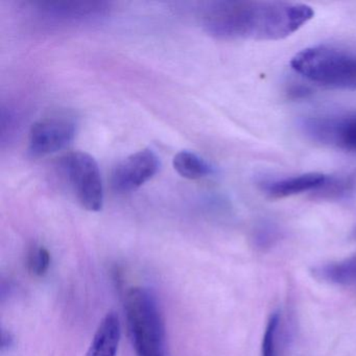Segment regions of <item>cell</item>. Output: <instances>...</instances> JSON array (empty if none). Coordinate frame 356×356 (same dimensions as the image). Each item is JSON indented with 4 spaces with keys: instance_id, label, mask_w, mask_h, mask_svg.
<instances>
[{
    "instance_id": "4",
    "label": "cell",
    "mask_w": 356,
    "mask_h": 356,
    "mask_svg": "<svg viewBox=\"0 0 356 356\" xmlns=\"http://www.w3.org/2000/svg\"><path fill=\"white\" fill-rule=\"evenodd\" d=\"M63 168L81 205L88 211H101L104 186L97 160L84 152H74L66 156Z\"/></svg>"
},
{
    "instance_id": "9",
    "label": "cell",
    "mask_w": 356,
    "mask_h": 356,
    "mask_svg": "<svg viewBox=\"0 0 356 356\" xmlns=\"http://www.w3.org/2000/svg\"><path fill=\"white\" fill-rule=\"evenodd\" d=\"M328 177L321 172H306L286 178L275 179L261 183V189L272 199H284L307 191H318Z\"/></svg>"
},
{
    "instance_id": "14",
    "label": "cell",
    "mask_w": 356,
    "mask_h": 356,
    "mask_svg": "<svg viewBox=\"0 0 356 356\" xmlns=\"http://www.w3.org/2000/svg\"><path fill=\"white\" fill-rule=\"evenodd\" d=\"M280 326V312L270 314L266 323L261 343V356H278V334Z\"/></svg>"
},
{
    "instance_id": "16",
    "label": "cell",
    "mask_w": 356,
    "mask_h": 356,
    "mask_svg": "<svg viewBox=\"0 0 356 356\" xmlns=\"http://www.w3.org/2000/svg\"><path fill=\"white\" fill-rule=\"evenodd\" d=\"M352 185H353V181L350 178H331V177H328L324 186L316 193H318L321 197L334 199V197H341V195L348 193L351 189Z\"/></svg>"
},
{
    "instance_id": "6",
    "label": "cell",
    "mask_w": 356,
    "mask_h": 356,
    "mask_svg": "<svg viewBox=\"0 0 356 356\" xmlns=\"http://www.w3.org/2000/svg\"><path fill=\"white\" fill-rule=\"evenodd\" d=\"M109 5L103 1H49L37 3V13L51 26H78L105 17Z\"/></svg>"
},
{
    "instance_id": "8",
    "label": "cell",
    "mask_w": 356,
    "mask_h": 356,
    "mask_svg": "<svg viewBox=\"0 0 356 356\" xmlns=\"http://www.w3.org/2000/svg\"><path fill=\"white\" fill-rule=\"evenodd\" d=\"M159 168L157 154L149 149H141L114 168L111 175L112 188L118 193H133L153 179Z\"/></svg>"
},
{
    "instance_id": "5",
    "label": "cell",
    "mask_w": 356,
    "mask_h": 356,
    "mask_svg": "<svg viewBox=\"0 0 356 356\" xmlns=\"http://www.w3.org/2000/svg\"><path fill=\"white\" fill-rule=\"evenodd\" d=\"M76 124L68 116L44 118L33 124L29 134V152L45 157L66 149L74 141Z\"/></svg>"
},
{
    "instance_id": "13",
    "label": "cell",
    "mask_w": 356,
    "mask_h": 356,
    "mask_svg": "<svg viewBox=\"0 0 356 356\" xmlns=\"http://www.w3.org/2000/svg\"><path fill=\"white\" fill-rule=\"evenodd\" d=\"M282 236L280 228L274 222H262L254 230L253 241L257 249L261 251L274 247Z\"/></svg>"
},
{
    "instance_id": "12",
    "label": "cell",
    "mask_w": 356,
    "mask_h": 356,
    "mask_svg": "<svg viewBox=\"0 0 356 356\" xmlns=\"http://www.w3.org/2000/svg\"><path fill=\"white\" fill-rule=\"evenodd\" d=\"M172 165L181 177L188 180H199L214 174L213 166L193 152L182 151L177 154Z\"/></svg>"
},
{
    "instance_id": "15",
    "label": "cell",
    "mask_w": 356,
    "mask_h": 356,
    "mask_svg": "<svg viewBox=\"0 0 356 356\" xmlns=\"http://www.w3.org/2000/svg\"><path fill=\"white\" fill-rule=\"evenodd\" d=\"M51 257L49 250L43 245H34L31 248L26 258L29 270L34 276L42 277L51 268Z\"/></svg>"
},
{
    "instance_id": "17",
    "label": "cell",
    "mask_w": 356,
    "mask_h": 356,
    "mask_svg": "<svg viewBox=\"0 0 356 356\" xmlns=\"http://www.w3.org/2000/svg\"><path fill=\"white\" fill-rule=\"evenodd\" d=\"M14 337L10 331L3 330L1 332V348L3 350L10 349L14 346Z\"/></svg>"
},
{
    "instance_id": "18",
    "label": "cell",
    "mask_w": 356,
    "mask_h": 356,
    "mask_svg": "<svg viewBox=\"0 0 356 356\" xmlns=\"http://www.w3.org/2000/svg\"><path fill=\"white\" fill-rule=\"evenodd\" d=\"M355 236H356V231H355Z\"/></svg>"
},
{
    "instance_id": "10",
    "label": "cell",
    "mask_w": 356,
    "mask_h": 356,
    "mask_svg": "<svg viewBox=\"0 0 356 356\" xmlns=\"http://www.w3.org/2000/svg\"><path fill=\"white\" fill-rule=\"evenodd\" d=\"M122 325L115 312H109L99 323L86 356H118Z\"/></svg>"
},
{
    "instance_id": "1",
    "label": "cell",
    "mask_w": 356,
    "mask_h": 356,
    "mask_svg": "<svg viewBox=\"0 0 356 356\" xmlns=\"http://www.w3.org/2000/svg\"><path fill=\"white\" fill-rule=\"evenodd\" d=\"M314 16L312 8L304 3L222 0L204 7L201 24L209 36L220 40H281Z\"/></svg>"
},
{
    "instance_id": "3",
    "label": "cell",
    "mask_w": 356,
    "mask_h": 356,
    "mask_svg": "<svg viewBox=\"0 0 356 356\" xmlns=\"http://www.w3.org/2000/svg\"><path fill=\"white\" fill-rule=\"evenodd\" d=\"M297 74L316 84L356 90V53L318 45L298 53L291 61Z\"/></svg>"
},
{
    "instance_id": "7",
    "label": "cell",
    "mask_w": 356,
    "mask_h": 356,
    "mask_svg": "<svg viewBox=\"0 0 356 356\" xmlns=\"http://www.w3.org/2000/svg\"><path fill=\"white\" fill-rule=\"evenodd\" d=\"M301 127L312 140L356 152V114L306 118Z\"/></svg>"
},
{
    "instance_id": "2",
    "label": "cell",
    "mask_w": 356,
    "mask_h": 356,
    "mask_svg": "<svg viewBox=\"0 0 356 356\" xmlns=\"http://www.w3.org/2000/svg\"><path fill=\"white\" fill-rule=\"evenodd\" d=\"M124 312L137 356H165V324L155 293L133 287L127 293Z\"/></svg>"
},
{
    "instance_id": "11",
    "label": "cell",
    "mask_w": 356,
    "mask_h": 356,
    "mask_svg": "<svg viewBox=\"0 0 356 356\" xmlns=\"http://www.w3.org/2000/svg\"><path fill=\"white\" fill-rule=\"evenodd\" d=\"M318 280L339 286L356 287V255L328 262L312 270Z\"/></svg>"
}]
</instances>
